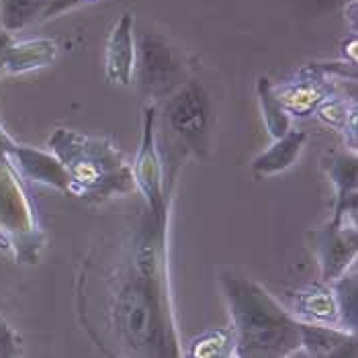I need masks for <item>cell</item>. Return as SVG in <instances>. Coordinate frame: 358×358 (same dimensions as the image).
Segmentation results:
<instances>
[{
	"instance_id": "obj_1",
	"label": "cell",
	"mask_w": 358,
	"mask_h": 358,
	"mask_svg": "<svg viewBox=\"0 0 358 358\" xmlns=\"http://www.w3.org/2000/svg\"><path fill=\"white\" fill-rule=\"evenodd\" d=\"M220 285L227 301L236 358H287L301 348L299 322L238 268H221Z\"/></svg>"
},
{
	"instance_id": "obj_2",
	"label": "cell",
	"mask_w": 358,
	"mask_h": 358,
	"mask_svg": "<svg viewBox=\"0 0 358 358\" xmlns=\"http://www.w3.org/2000/svg\"><path fill=\"white\" fill-rule=\"evenodd\" d=\"M52 154L70 178L68 193L80 199H107L136 189L131 166L107 138L55 129L48 141Z\"/></svg>"
},
{
	"instance_id": "obj_3",
	"label": "cell",
	"mask_w": 358,
	"mask_h": 358,
	"mask_svg": "<svg viewBox=\"0 0 358 358\" xmlns=\"http://www.w3.org/2000/svg\"><path fill=\"white\" fill-rule=\"evenodd\" d=\"M8 139L0 125V248L17 262L35 264L45 248V234L25 178L6 154Z\"/></svg>"
},
{
	"instance_id": "obj_4",
	"label": "cell",
	"mask_w": 358,
	"mask_h": 358,
	"mask_svg": "<svg viewBox=\"0 0 358 358\" xmlns=\"http://www.w3.org/2000/svg\"><path fill=\"white\" fill-rule=\"evenodd\" d=\"M166 119L170 129L189 150L203 154L211 136L213 113L201 84L194 80L185 83L174 94H170L166 103Z\"/></svg>"
},
{
	"instance_id": "obj_5",
	"label": "cell",
	"mask_w": 358,
	"mask_h": 358,
	"mask_svg": "<svg viewBox=\"0 0 358 358\" xmlns=\"http://www.w3.org/2000/svg\"><path fill=\"white\" fill-rule=\"evenodd\" d=\"M134 182L143 194L150 217L158 227H164L168 221L166 213V196H164V170L162 160L156 143V107L145 105L143 107V127H141V141H139L136 164L131 168Z\"/></svg>"
},
{
	"instance_id": "obj_6",
	"label": "cell",
	"mask_w": 358,
	"mask_h": 358,
	"mask_svg": "<svg viewBox=\"0 0 358 358\" xmlns=\"http://www.w3.org/2000/svg\"><path fill=\"white\" fill-rule=\"evenodd\" d=\"M134 76L138 78L141 94L150 101L162 99L176 80V59L158 33H143L136 45Z\"/></svg>"
},
{
	"instance_id": "obj_7",
	"label": "cell",
	"mask_w": 358,
	"mask_h": 358,
	"mask_svg": "<svg viewBox=\"0 0 358 358\" xmlns=\"http://www.w3.org/2000/svg\"><path fill=\"white\" fill-rule=\"evenodd\" d=\"M313 242V252L320 262L322 282L331 285L340 276L348 273L357 260L358 231L357 223L348 221H330L326 227L309 234Z\"/></svg>"
},
{
	"instance_id": "obj_8",
	"label": "cell",
	"mask_w": 358,
	"mask_h": 358,
	"mask_svg": "<svg viewBox=\"0 0 358 358\" xmlns=\"http://www.w3.org/2000/svg\"><path fill=\"white\" fill-rule=\"evenodd\" d=\"M287 311L301 324H313L324 328L342 330L340 324V309L334 295L331 285H307L293 293H289Z\"/></svg>"
},
{
	"instance_id": "obj_9",
	"label": "cell",
	"mask_w": 358,
	"mask_h": 358,
	"mask_svg": "<svg viewBox=\"0 0 358 358\" xmlns=\"http://www.w3.org/2000/svg\"><path fill=\"white\" fill-rule=\"evenodd\" d=\"M6 154L25 180L48 185L62 193H68V189H70L68 172L64 170V166L59 164V160L52 152L35 150L29 145H19L17 141L8 139Z\"/></svg>"
},
{
	"instance_id": "obj_10",
	"label": "cell",
	"mask_w": 358,
	"mask_h": 358,
	"mask_svg": "<svg viewBox=\"0 0 358 358\" xmlns=\"http://www.w3.org/2000/svg\"><path fill=\"white\" fill-rule=\"evenodd\" d=\"M134 15L125 13L115 23L107 41L105 72L107 80L117 86H129L136 66V39H134Z\"/></svg>"
},
{
	"instance_id": "obj_11",
	"label": "cell",
	"mask_w": 358,
	"mask_h": 358,
	"mask_svg": "<svg viewBox=\"0 0 358 358\" xmlns=\"http://www.w3.org/2000/svg\"><path fill=\"white\" fill-rule=\"evenodd\" d=\"M331 90H334V83L305 74L303 70H299L297 80L293 83L278 84V86L273 84V94L280 103V107L295 117H307L315 113V109L326 99H330Z\"/></svg>"
},
{
	"instance_id": "obj_12",
	"label": "cell",
	"mask_w": 358,
	"mask_h": 358,
	"mask_svg": "<svg viewBox=\"0 0 358 358\" xmlns=\"http://www.w3.org/2000/svg\"><path fill=\"white\" fill-rule=\"evenodd\" d=\"M331 182L336 187V209L331 221L357 223L358 193H357V154L334 156L328 168Z\"/></svg>"
},
{
	"instance_id": "obj_13",
	"label": "cell",
	"mask_w": 358,
	"mask_h": 358,
	"mask_svg": "<svg viewBox=\"0 0 358 358\" xmlns=\"http://www.w3.org/2000/svg\"><path fill=\"white\" fill-rule=\"evenodd\" d=\"M59 54L57 41L48 37H31L21 39L8 45L4 54V72L6 74H27L33 70L48 68Z\"/></svg>"
},
{
	"instance_id": "obj_14",
	"label": "cell",
	"mask_w": 358,
	"mask_h": 358,
	"mask_svg": "<svg viewBox=\"0 0 358 358\" xmlns=\"http://www.w3.org/2000/svg\"><path fill=\"white\" fill-rule=\"evenodd\" d=\"M305 141H307L305 131L289 129L282 138L275 139V143L252 162L254 172L266 176V174H276V172L287 170L297 160V156L301 154Z\"/></svg>"
},
{
	"instance_id": "obj_15",
	"label": "cell",
	"mask_w": 358,
	"mask_h": 358,
	"mask_svg": "<svg viewBox=\"0 0 358 358\" xmlns=\"http://www.w3.org/2000/svg\"><path fill=\"white\" fill-rule=\"evenodd\" d=\"M50 0H0V23L6 33H17L39 21Z\"/></svg>"
},
{
	"instance_id": "obj_16",
	"label": "cell",
	"mask_w": 358,
	"mask_h": 358,
	"mask_svg": "<svg viewBox=\"0 0 358 358\" xmlns=\"http://www.w3.org/2000/svg\"><path fill=\"white\" fill-rule=\"evenodd\" d=\"M256 92L260 99V107H262V119L264 125L268 129V134L275 139L282 138L289 129H291V117L289 113L280 107V103L276 101L273 94V84L268 78H260L256 84Z\"/></svg>"
},
{
	"instance_id": "obj_17",
	"label": "cell",
	"mask_w": 358,
	"mask_h": 358,
	"mask_svg": "<svg viewBox=\"0 0 358 358\" xmlns=\"http://www.w3.org/2000/svg\"><path fill=\"white\" fill-rule=\"evenodd\" d=\"M317 117L334 129H340L344 134H350L352 141L357 143V103L350 99H326L317 109Z\"/></svg>"
},
{
	"instance_id": "obj_18",
	"label": "cell",
	"mask_w": 358,
	"mask_h": 358,
	"mask_svg": "<svg viewBox=\"0 0 358 358\" xmlns=\"http://www.w3.org/2000/svg\"><path fill=\"white\" fill-rule=\"evenodd\" d=\"M334 295L340 309V324L342 330L357 334L358 326V297H357V276H350L348 273L340 276L338 280L331 282Z\"/></svg>"
},
{
	"instance_id": "obj_19",
	"label": "cell",
	"mask_w": 358,
	"mask_h": 358,
	"mask_svg": "<svg viewBox=\"0 0 358 358\" xmlns=\"http://www.w3.org/2000/svg\"><path fill=\"white\" fill-rule=\"evenodd\" d=\"M234 336L231 330H211L193 340L187 358H231Z\"/></svg>"
},
{
	"instance_id": "obj_20",
	"label": "cell",
	"mask_w": 358,
	"mask_h": 358,
	"mask_svg": "<svg viewBox=\"0 0 358 358\" xmlns=\"http://www.w3.org/2000/svg\"><path fill=\"white\" fill-rule=\"evenodd\" d=\"M21 357V336L0 315V358Z\"/></svg>"
},
{
	"instance_id": "obj_21",
	"label": "cell",
	"mask_w": 358,
	"mask_h": 358,
	"mask_svg": "<svg viewBox=\"0 0 358 358\" xmlns=\"http://www.w3.org/2000/svg\"><path fill=\"white\" fill-rule=\"evenodd\" d=\"M287 358H357V342H350L348 346L336 350V352H326V355H313V352H305V350H297L291 357Z\"/></svg>"
},
{
	"instance_id": "obj_22",
	"label": "cell",
	"mask_w": 358,
	"mask_h": 358,
	"mask_svg": "<svg viewBox=\"0 0 358 358\" xmlns=\"http://www.w3.org/2000/svg\"><path fill=\"white\" fill-rule=\"evenodd\" d=\"M80 2H83V0H50L39 21L54 19V17H57V15H62V13H66V10H70V8L78 6Z\"/></svg>"
},
{
	"instance_id": "obj_23",
	"label": "cell",
	"mask_w": 358,
	"mask_h": 358,
	"mask_svg": "<svg viewBox=\"0 0 358 358\" xmlns=\"http://www.w3.org/2000/svg\"><path fill=\"white\" fill-rule=\"evenodd\" d=\"M10 43H13V35L6 33L4 29H0V74L4 72V54H6Z\"/></svg>"
},
{
	"instance_id": "obj_24",
	"label": "cell",
	"mask_w": 358,
	"mask_h": 358,
	"mask_svg": "<svg viewBox=\"0 0 358 358\" xmlns=\"http://www.w3.org/2000/svg\"><path fill=\"white\" fill-rule=\"evenodd\" d=\"M0 29H2V23H0Z\"/></svg>"
},
{
	"instance_id": "obj_25",
	"label": "cell",
	"mask_w": 358,
	"mask_h": 358,
	"mask_svg": "<svg viewBox=\"0 0 358 358\" xmlns=\"http://www.w3.org/2000/svg\"><path fill=\"white\" fill-rule=\"evenodd\" d=\"M83 2H86V0H83Z\"/></svg>"
}]
</instances>
